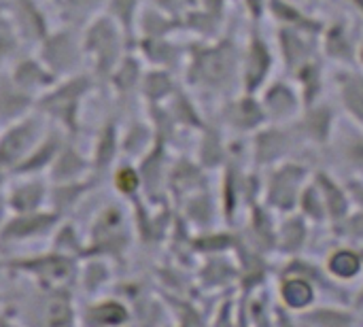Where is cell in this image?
Masks as SVG:
<instances>
[{
  "mask_svg": "<svg viewBox=\"0 0 363 327\" xmlns=\"http://www.w3.org/2000/svg\"><path fill=\"white\" fill-rule=\"evenodd\" d=\"M240 47L242 43H238L232 32L196 43L189 49V81L211 94L223 98L234 96L232 92L240 87Z\"/></svg>",
  "mask_w": 363,
  "mask_h": 327,
  "instance_id": "obj_1",
  "label": "cell"
},
{
  "mask_svg": "<svg viewBox=\"0 0 363 327\" xmlns=\"http://www.w3.org/2000/svg\"><path fill=\"white\" fill-rule=\"evenodd\" d=\"M279 66L274 45L266 38L259 26H249L247 38L240 47V92L259 94L274 77Z\"/></svg>",
  "mask_w": 363,
  "mask_h": 327,
  "instance_id": "obj_2",
  "label": "cell"
},
{
  "mask_svg": "<svg viewBox=\"0 0 363 327\" xmlns=\"http://www.w3.org/2000/svg\"><path fill=\"white\" fill-rule=\"evenodd\" d=\"M321 57L336 68H355L359 55V38L355 36L351 23L342 17L325 21L323 32L319 34Z\"/></svg>",
  "mask_w": 363,
  "mask_h": 327,
  "instance_id": "obj_3",
  "label": "cell"
},
{
  "mask_svg": "<svg viewBox=\"0 0 363 327\" xmlns=\"http://www.w3.org/2000/svg\"><path fill=\"white\" fill-rule=\"evenodd\" d=\"M257 96H259L262 109L266 113V119L272 121V123L291 121V119L300 117L302 111H304L302 96L298 92L294 79L287 77V74L272 77Z\"/></svg>",
  "mask_w": 363,
  "mask_h": 327,
  "instance_id": "obj_4",
  "label": "cell"
},
{
  "mask_svg": "<svg viewBox=\"0 0 363 327\" xmlns=\"http://www.w3.org/2000/svg\"><path fill=\"white\" fill-rule=\"evenodd\" d=\"M274 51H277L279 66L285 70V74H291L300 66H304L306 62L321 55L319 36L277 26V30H274Z\"/></svg>",
  "mask_w": 363,
  "mask_h": 327,
  "instance_id": "obj_5",
  "label": "cell"
},
{
  "mask_svg": "<svg viewBox=\"0 0 363 327\" xmlns=\"http://www.w3.org/2000/svg\"><path fill=\"white\" fill-rule=\"evenodd\" d=\"M221 117L230 128L240 130V132H253V130L262 128L264 121H268L266 113L262 109L259 96L247 94V92H240V94L225 98Z\"/></svg>",
  "mask_w": 363,
  "mask_h": 327,
  "instance_id": "obj_6",
  "label": "cell"
},
{
  "mask_svg": "<svg viewBox=\"0 0 363 327\" xmlns=\"http://www.w3.org/2000/svg\"><path fill=\"white\" fill-rule=\"evenodd\" d=\"M268 17L279 28H291V30H300L313 36H319L325 28L323 17H319L317 13L308 11L304 4L294 2V0H270Z\"/></svg>",
  "mask_w": 363,
  "mask_h": 327,
  "instance_id": "obj_7",
  "label": "cell"
},
{
  "mask_svg": "<svg viewBox=\"0 0 363 327\" xmlns=\"http://www.w3.org/2000/svg\"><path fill=\"white\" fill-rule=\"evenodd\" d=\"M332 79L342 109L363 128V68H334Z\"/></svg>",
  "mask_w": 363,
  "mask_h": 327,
  "instance_id": "obj_8",
  "label": "cell"
},
{
  "mask_svg": "<svg viewBox=\"0 0 363 327\" xmlns=\"http://www.w3.org/2000/svg\"><path fill=\"white\" fill-rule=\"evenodd\" d=\"M287 77L294 79V83L302 96L304 106H311V104L323 100V92H325L330 74H328V62L321 55L306 62L304 66H300L296 72H291Z\"/></svg>",
  "mask_w": 363,
  "mask_h": 327,
  "instance_id": "obj_9",
  "label": "cell"
},
{
  "mask_svg": "<svg viewBox=\"0 0 363 327\" xmlns=\"http://www.w3.org/2000/svg\"><path fill=\"white\" fill-rule=\"evenodd\" d=\"M334 123H336V111L325 100L304 106V111L300 115V132L319 143H323L332 136Z\"/></svg>",
  "mask_w": 363,
  "mask_h": 327,
  "instance_id": "obj_10",
  "label": "cell"
},
{
  "mask_svg": "<svg viewBox=\"0 0 363 327\" xmlns=\"http://www.w3.org/2000/svg\"><path fill=\"white\" fill-rule=\"evenodd\" d=\"M287 145H289V132L283 128H277V126L259 130L255 136V153L264 162H270V160H277L279 155H283Z\"/></svg>",
  "mask_w": 363,
  "mask_h": 327,
  "instance_id": "obj_11",
  "label": "cell"
},
{
  "mask_svg": "<svg viewBox=\"0 0 363 327\" xmlns=\"http://www.w3.org/2000/svg\"><path fill=\"white\" fill-rule=\"evenodd\" d=\"M304 179V170L300 166H285L277 172L270 196L277 198L281 204H289L296 198V189Z\"/></svg>",
  "mask_w": 363,
  "mask_h": 327,
  "instance_id": "obj_12",
  "label": "cell"
},
{
  "mask_svg": "<svg viewBox=\"0 0 363 327\" xmlns=\"http://www.w3.org/2000/svg\"><path fill=\"white\" fill-rule=\"evenodd\" d=\"M74 311L66 296H55L43 311V327H72Z\"/></svg>",
  "mask_w": 363,
  "mask_h": 327,
  "instance_id": "obj_13",
  "label": "cell"
},
{
  "mask_svg": "<svg viewBox=\"0 0 363 327\" xmlns=\"http://www.w3.org/2000/svg\"><path fill=\"white\" fill-rule=\"evenodd\" d=\"M89 317L98 326H117V323L123 321L125 311L115 302H104V304H98V306L89 309Z\"/></svg>",
  "mask_w": 363,
  "mask_h": 327,
  "instance_id": "obj_14",
  "label": "cell"
},
{
  "mask_svg": "<svg viewBox=\"0 0 363 327\" xmlns=\"http://www.w3.org/2000/svg\"><path fill=\"white\" fill-rule=\"evenodd\" d=\"M242 11L249 19V26H259L268 17L270 0H240Z\"/></svg>",
  "mask_w": 363,
  "mask_h": 327,
  "instance_id": "obj_15",
  "label": "cell"
},
{
  "mask_svg": "<svg viewBox=\"0 0 363 327\" xmlns=\"http://www.w3.org/2000/svg\"><path fill=\"white\" fill-rule=\"evenodd\" d=\"M345 157H349V162L353 166H363V134H349L345 138V147H342Z\"/></svg>",
  "mask_w": 363,
  "mask_h": 327,
  "instance_id": "obj_16",
  "label": "cell"
},
{
  "mask_svg": "<svg viewBox=\"0 0 363 327\" xmlns=\"http://www.w3.org/2000/svg\"><path fill=\"white\" fill-rule=\"evenodd\" d=\"M334 268H336L338 272H342V275H351V272L357 268V262H355L351 255H340V257L334 262Z\"/></svg>",
  "mask_w": 363,
  "mask_h": 327,
  "instance_id": "obj_17",
  "label": "cell"
},
{
  "mask_svg": "<svg viewBox=\"0 0 363 327\" xmlns=\"http://www.w3.org/2000/svg\"><path fill=\"white\" fill-rule=\"evenodd\" d=\"M351 9H355L359 15H363V0H347Z\"/></svg>",
  "mask_w": 363,
  "mask_h": 327,
  "instance_id": "obj_18",
  "label": "cell"
},
{
  "mask_svg": "<svg viewBox=\"0 0 363 327\" xmlns=\"http://www.w3.org/2000/svg\"><path fill=\"white\" fill-rule=\"evenodd\" d=\"M357 66L363 68V38L359 40V55H357Z\"/></svg>",
  "mask_w": 363,
  "mask_h": 327,
  "instance_id": "obj_19",
  "label": "cell"
},
{
  "mask_svg": "<svg viewBox=\"0 0 363 327\" xmlns=\"http://www.w3.org/2000/svg\"><path fill=\"white\" fill-rule=\"evenodd\" d=\"M294 2H300V4H304V2H308V0H294Z\"/></svg>",
  "mask_w": 363,
  "mask_h": 327,
  "instance_id": "obj_20",
  "label": "cell"
}]
</instances>
